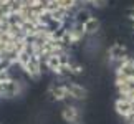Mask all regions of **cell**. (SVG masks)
<instances>
[{
    "instance_id": "7c38bea8",
    "label": "cell",
    "mask_w": 134,
    "mask_h": 124,
    "mask_svg": "<svg viewBox=\"0 0 134 124\" xmlns=\"http://www.w3.org/2000/svg\"><path fill=\"white\" fill-rule=\"evenodd\" d=\"M32 53H30V51H27V50H23V51H20V53H18V61H17V65L20 66V68H25V66H27L28 65V61L30 60H32Z\"/></svg>"
},
{
    "instance_id": "6da1fadb",
    "label": "cell",
    "mask_w": 134,
    "mask_h": 124,
    "mask_svg": "<svg viewBox=\"0 0 134 124\" xmlns=\"http://www.w3.org/2000/svg\"><path fill=\"white\" fill-rule=\"evenodd\" d=\"M22 81H17L15 78H10L7 81L2 83V88H0V96L2 99H10V98H15L22 93Z\"/></svg>"
},
{
    "instance_id": "9c48e42d",
    "label": "cell",
    "mask_w": 134,
    "mask_h": 124,
    "mask_svg": "<svg viewBox=\"0 0 134 124\" xmlns=\"http://www.w3.org/2000/svg\"><path fill=\"white\" fill-rule=\"evenodd\" d=\"M93 17L91 12L88 8H85V7H78L75 10V13H73V22H80V23H86L88 20Z\"/></svg>"
},
{
    "instance_id": "2e32d148",
    "label": "cell",
    "mask_w": 134,
    "mask_h": 124,
    "mask_svg": "<svg viewBox=\"0 0 134 124\" xmlns=\"http://www.w3.org/2000/svg\"><path fill=\"white\" fill-rule=\"evenodd\" d=\"M126 17H127V18H134V7L126 8Z\"/></svg>"
},
{
    "instance_id": "ba28073f",
    "label": "cell",
    "mask_w": 134,
    "mask_h": 124,
    "mask_svg": "<svg viewBox=\"0 0 134 124\" xmlns=\"http://www.w3.org/2000/svg\"><path fill=\"white\" fill-rule=\"evenodd\" d=\"M108 55H109V60L111 61H119V60H122L127 55V48H126L124 45H121V43H114L109 48Z\"/></svg>"
},
{
    "instance_id": "3957f363",
    "label": "cell",
    "mask_w": 134,
    "mask_h": 124,
    "mask_svg": "<svg viewBox=\"0 0 134 124\" xmlns=\"http://www.w3.org/2000/svg\"><path fill=\"white\" fill-rule=\"evenodd\" d=\"M42 63H43V61H42V56H40V55H33L32 60L28 61V65L23 68L25 73H27L32 80H38L40 76H42V71H43L42 70Z\"/></svg>"
},
{
    "instance_id": "277c9868",
    "label": "cell",
    "mask_w": 134,
    "mask_h": 124,
    "mask_svg": "<svg viewBox=\"0 0 134 124\" xmlns=\"http://www.w3.org/2000/svg\"><path fill=\"white\" fill-rule=\"evenodd\" d=\"M61 117H63L65 122L68 124H78L81 119V112L78 109V106H73V104H68L61 109Z\"/></svg>"
},
{
    "instance_id": "52a82bcc",
    "label": "cell",
    "mask_w": 134,
    "mask_h": 124,
    "mask_svg": "<svg viewBox=\"0 0 134 124\" xmlns=\"http://www.w3.org/2000/svg\"><path fill=\"white\" fill-rule=\"evenodd\" d=\"M70 32H71V37H73V43H80L86 35V30H85V23H80V22H73V25L70 27Z\"/></svg>"
},
{
    "instance_id": "9a60e30c",
    "label": "cell",
    "mask_w": 134,
    "mask_h": 124,
    "mask_svg": "<svg viewBox=\"0 0 134 124\" xmlns=\"http://www.w3.org/2000/svg\"><path fill=\"white\" fill-rule=\"evenodd\" d=\"M124 124H134V112H131L129 116L124 117Z\"/></svg>"
},
{
    "instance_id": "8fae6325",
    "label": "cell",
    "mask_w": 134,
    "mask_h": 124,
    "mask_svg": "<svg viewBox=\"0 0 134 124\" xmlns=\"http://www.w3.org/2000/svg\"><path fill=\"white\" fill-rule=\"evenodd\" d=\"M99 28H101V22L96 17H91L88 22L85 23V30H86V33H88V35L98 33V32H99Z\"/></svg>"
},
{
    "instance_id": "7a4b0ae2",
    "label": "cell",
    "mask_w": 134,
    "mask_h": 124,
    "mask_svg": "<svg viewBox=\"0 0 134 124\" xmlns=\"http://www.w3.org/2000/svg\"><path fill=\"white\" fill-rule=\"evenodd\" d=\"M46 98L53 103H61V101H66L70 96V91L66 88V83L65 84H51L46 91Z\"/></svg>"
},
{
    "instance_id": "8992f818",
    "label": "cell",
    "mask_w": 134,
    "mask_h": 124,
    "mask_svg": "<svg viewBox=\"0 0 134 124\" xmlns=\"http://www.w3.org/2000/svg\"><path fill=\"white\" fill-rule=\"evenodd\" d=\"M66 88H68L70 91V96L73 98V99H78V101H83L88 98V89L83 88L81 84L78 83H66Z\"/></svg>"
},
{
    "instance_id": "5b68a950",
    "label": "cell",
    "mask_w": 134,
    "mask_h": 124,
    "mask_svg": "<svg viewBox=\"0 0 134 124\" xmlns=\"http://www.w3.org/2000/svg\"><path fill=\"white\" fill-rule=\"evenodd\" d=\"M114 109H116L118 114L124 119L126 116H129L131 112H134V103L126 99V98H122V96H119L116 99V103H114Z\"/></svg>"
},
{
    "instance_id": "5bb4252c",
    "label": "cell",
    "mask_w": 134,
    "mask_h": 124,
    "mask_svg": "<svg viewBox=\"0 0 134 124\" xmlns=\"http://www.w3.org/2000/svg\"><path fill=\"white\" fill-rule=\"evenodd\" d=\"M70 66H71V73L75 76H80V75L85 73V68L81 65H78V63H70Z\"/></svg>"
},
{
    "instance_id": "30bf717a",
    "label": "cell",
    "mask_w": 134,
    "mask_h": 124,
    "mask_svg": "<svg viewBox=\"0 0 134 124\" xmlns=\"http://www.w3.org/2000/svg\"><path fill=\"white\" fill-rule=\"evenodd\" d=\"M43 63H45V66L51 71V73H55V71L61 66L60 55H50V56H46V58L43 60Z\"/></svg>"
},
{
    "instance_id": "4fadbf2b",
    "label": "cell",
    "mask_w": 134,
    "mask_h": 124,
    "mask_svg": "<svg viewBox=\"0 0 134 124\" xmlns=\"http://www.w3.org/2000/svg\"><path fill=\"white\" fill-rule=\"evenodd\" d=\"M81 2L90 3L91 7H94V8H104L108 5V0H81Z\"/></svg>"
},
{
    "instance_id": "e0dca14e",
    "label": "cell",
    "mask_w": 134,
    "mask_h": 124,
    "mask_svg": "<svg viewBox=\"0 0 134 124\" xmlns=\"http://www.w3.org/2000/svg\"><path fill=\"white\" fill-rule=\"evenodd\" d=\"M129 23H131V28L134 30V18H129Z\"/></svg>"
}]
</instances>
